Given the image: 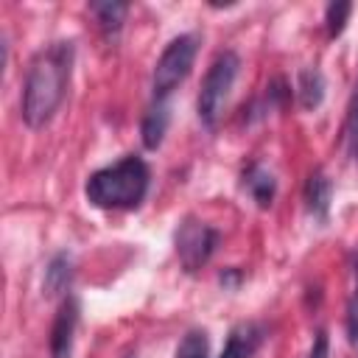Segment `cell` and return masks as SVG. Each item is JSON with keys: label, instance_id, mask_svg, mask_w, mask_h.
Returning <instances> with one entry per match:
<instances>
[{"label": "cell", "instance_id": "6da1fadb", "mask_svg": "<svg viewBox=\"0 0 358 358\" xmlns=\"http://www.w3.org/2000/svg\"><path fill=\"white\" fill-rule=\"evenodd\" d=\"M73 42H53L31 59L22 87V120L31 129L50 123L62 106L73 73Z\"/></svg>", "mask_w": 358, "mask_h": 358}, {"label": "cell", "instance_id": "7a4b0ae2", "mask_svg": "<svg viewBox=\"0 0 358 358\" xmlns=\"http://www.w3.org/2000/svg\"><path fill=\"white\" fill-rule=\"evenodd\" d=\"M90 204L101 210H134L148 193V165L140 157H123L120 162L95 171L84 187Z\"/></svg>", "mask_w": 358, "mask_h": 358}, {"label": "cell", "instance_id": "3957f363", "mask_svg": "<svg viewBox=\"0 0 358 358\" xmlns=\"http://www.w3.org/2000/svg\"><path fill=\"white\" fill-rule=\"evenodd\" d=\"M238 67H241V59L232 53V50H224L215 56V62L210 64L207 76H204V84H201V92H199V120L204 126H215L221 112H224V103L229 98V90L235 84V76H238Z\"/></svg>", "mask_w": 358, "mask_h": 358}, {"label": "cell", "instance_id": "277c9868", "mask_svg": "<svg viewBox=\"0 0 358 358\" xmlns=\"http://www.w3.org/2000/svg\"><path fill=\"white\" fill-rule=\"evenodd\" d=\"M196 50H199V42L190 34H182V36L168 42V48L162 50V56H159V62L154 67V78H151L154 98L165 101L187 78V73H190V67L196 62Z\"/></svg>", "mask_w": 358, "mask_h": 358}, {"label": "cell", "instance_id": "5b68a950", "mask_svg": "<svg viewBox=\"0 0 358 358\" xmlns=\"http://www.w3.org/2000/svg\"><path fill=\"white\" fill-rule=\"evenodd\" d=\"M215 243H218V235L213 227H207L204 221H196V218H187L179 229H176V255L182 260V266L187 271H196L201 268L213 252H215Z\"/></svg>", "mask_w": 358, "mask_h": 358}, {"label": "cell", "instance_id": "8992f818", "mask_svg": "<svg viewBox=\"0 0 358 358\" xmlns=\"http://www.w3.org/2000/svg\"><path fill=\"white\" fill-rule=\"evenodd\" d=\"M78 324V302L67 296L59 305L53 330H50V358H70L73 355V333Z\"/></svg>", "mask_w": 358, "mask_h": 358}, {"label": "cell", "instance_id": "52a82bcc", "mask_svg": "<svg viewBox=\"0 0 358 358\" xmlns=\"http://www.w3.org/2000/svg\"><path fill=\"white\" fill-rule=\"evenodd\" d=\"M263 336H266V330L260 324H255V322L235 324L229 330V336H227L221 358H252L257 352V347L263 344Z\"/></svg>", "mask_w": 358, "mask_h": 358}, {"label": "cell", "instance_id": "ba28073f", "mask_svg": "<svg viewBox=\"0 0 358 358\" xmlns=\"http://www.w3.org/2000/svg\"><path fill=\"white\" fill-rule=\"evenodd\" d=\"M168 123H171V112H168V101H159L154 98V103L148 106L145 117H143V145L145 148H159L165 131H168Z\"/></svg>", "mask_w": 358, "mask_h": 358}, {"label": "cell", "instance_id": "9c48e42d", "mask_svg": "<svg viewBox=\"0 0 358 358\" xmlns=\"http://www.w3.org/2000/svg\"><path fill=\"white\" fill-rule=\"evenodd\" d=\"M330 193H333L330 179H327L322 171H313V173L308 176V182H305V204H308L310 215H316V218H322V221L327 218Z\"/></svg>", "mask_w": 358, "mask_h": 358}, {"label": "cell", "instance_id": "30bf717a", "mask_svg": "<svg viewBox=\"0 0 358 358\" xmlns=\"http://www.w3.org/2000/svg\"><path fill=\"white\" fill-rule=\"evenodd\" d=\"M243 185H246V190L252 193V199H255L260 207H268V204L274 201L277 182H274L271 171H266L263 165H252V168L243 173Z\"/></svg>", "mask_w": 358, "mask_h": 358}, {"label": "cell", "instance_id": "8fae6325", "mask_svg": "<svg viewBox=\"0 0 358 358\" xmlns=\"http://www.w3.org/2000/svg\"><path fill=\"white\" fill-rule=\"evenodd\" d=\"M296 95L305 109H316L324 98V78L319 70H302L296 81Z\"/></svg>", "mask_w": 358, "mask_h": 358}, {"label": "cell", "instance_id": "7c38bea8", "mask_svg": "<svg viewBox=\"0 0 358 358\" xmlns=\"http://www.w3.org/2000/svg\"><path fill=\"white\" fill-rule=\"evenodd\" d=\"M67 285H70V257L56 255L45 271V291H48V296H56V294L67 291Z\"/></svg>", "mask_w": 358, "mask_h": 358}, {"label": "cell", "instance_id": "4fadbf2b", "mask_svg": "<svg viewBox=\"0 0 358 358\" xmlns=\"http://www.w3.org/2000/svg\"><path fill=\"white\" fill-rule=\"evenodd\" d=\"M92 11H95V17H98L103 31H117L129 8L123 3H92Z\"/></svg>", "mask_w": 358, "mask_h": 358}, {"label": "cell", "instance_id": "5bb4252c", "mask_svg": "<svg viewBox=\"0 0 358 358\" xmlns=\"http://www.w3.org/2000/svg\"><path fill=\"white\" fill-rule=\"evenodd\" d=\"M352 280H355V288H352V296L347 305V336H350L352 350L358 352V255L352 260Z\"/></svg>", "mask_w": 358, "mask_h": 358}, {"label": "cell", "instance_id": "9a60e30c", "mask_svg": "<svg viewBox=\"0 0 358 358\" xmlns=\"http://www.w3.org/2000/svg\"><path fill=\"white\" fill-rule=\"evenodd\" d=\"M176 358H207V333L204 330H190L179 350H176Z\"/></svg>", "mask_w": 358, "mask_h": 358}, {"label": "cell", "instance_id": "2e32d148", "mask_svg": "<svg viewBox=\"0 0 358 358\" xmlns=\"http://www.w3.org/2000/svg\"><path fill=\"white\" fill-rule=\"evenodd\" d=\"M350 3H330L327 6V34L330 36H338L347 25V17H350Z\"/></svg>", "mask_w": 358, "mask_h": 358}, {"label": "cell", "instance_id": "e0dca14e", "mask_svg": "<svg viewBox=\"0 0 358 358\" xmlns=\"http://www.w3.org/2000/svg\"><path fill=\"white\" fill-rule=\"evenodd\" d=\"M310 358H327V333L324 330L316 333L313 347H310Z\"/></svg>", "mask_w": 358, "mask_h": 358}, {"label": "cell", "instance_id": "ac0fdd59", "mask_svg": "<svg viewBox=\"0 0 358 358\" xmlns=\"http://www.w3.org/2000/svg\"><path fill=\"white\" fill-rule=\"evenodd\" d=\"M352 151L358 157V112H355V120H352Z\"/></svg>", "mask_w": 358, "mask_h": 358}, {"label": "cell", "instance_id": "d6986e66", "mask_svg": "<svg viewBox=\"0 0 358 358\" xmlns=\"http://www.w3.org/2000/svg\"><path fill=\"white\" fill-rule=\"evenodd\" d=\"M355 101H358V84H355Z\"/></svg>", "mask_w": 358, "mask_h": 358}]
</instances>
